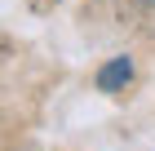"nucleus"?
<instances>
[{"label":"nucleus","mask_w":155,"mask_h":151,"mask_svg":"<svg viewBox=\"0 0 155 151\" xmlns=\"http://www.w3.org/2000/svg\"><path fill=\"white\" fill-rule=\"evenodd\" d=\"M129 84H133V58L129 53H115V58H107L93 71V89L97 93H124Z\"/></svg>","instance_id":"f257e3e1"},{"label":"nucleus","mask_w":155,"mask_h":151,"mask_svg":"<svg viewBox=\"0 0 155 151\" xmlns=\"http://www.w3.org/2000/svg\"><path fill=\"white\" fill-rule=\"evenodd\" d=\"M133 5H137L142 13H155V0H133Z\"/></svg>","instance_id":"f03ea898"}]
</instances>
